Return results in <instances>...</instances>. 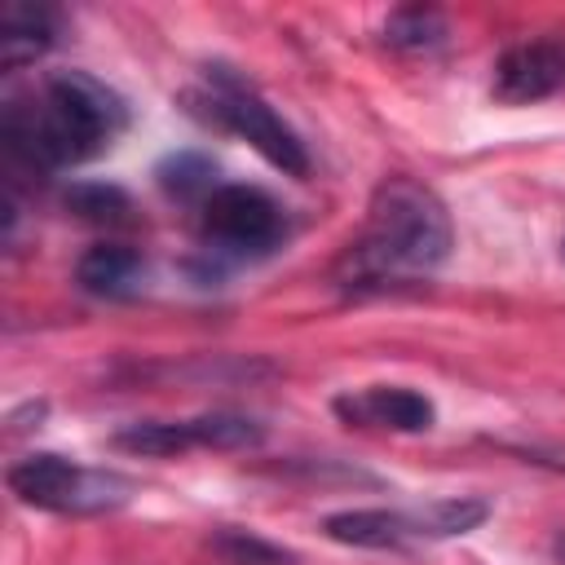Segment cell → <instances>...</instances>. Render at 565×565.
Here are the masks:
<instances>
[{
	"label": "cell",
	"instance_id": "1",
	"mask_svg": "<svg viewBox=\"0 0 565 565\" xmlns=\"http://www.w3.org/2000/svg\"><path fill=\"white\" fill-rule=\"evenodd\" d=\"M450 212L415 177H384L371 194L362 234L331 265V282L349 296L402 287L433 274L450 256Z\"/></svg>",
	"mask_w": 565,
	"mask_h": 565
},
{
	"label": "cell",
	"instance_id": "2",
	"mask_svg": "<svg viewBox=\"0 0 565 565\" xmlns=\"http://www.w3.org/2000/svg\"><path fill=\"white\" fill-rule=\"evenodd\" d=\"M124 119L128 110L115 88H106L88 71H53L35 93L4 102L0 141L13 163L31 172H57L110 146Z\"/></svg>",
	"mask_w": 565,
	"mask_h": 565
},
{
	"label": "cell",
	"instance_id": "3",
	"mask_svg": "<svg viewBox=\"0 0 565 565\" xmlns=\"http://www.w3.org/2000/svg\"><path fill=\"white\" fill-rule=\"evenodd\" d=\"M9 490L44 512H66V516H102L115 512L132 499V477L115 472V468H79L62 455H26L18 463H9L4 472Z\"/></svg>",
	"mask_w": 565,
	"mask_h": 565
},
{
	"label": "cell",
	"instance_id": "4",
	"mask_svg": "<svg viewBox=\"0 0 565 565\" xmlns=\"http://www.w3.org/2000/svg\"><path fill=\"white\" fill-rule=\"evenodd\" d=\"M207 119H216L221 128L238 132L247 146H256L278 172L287 177H305L309 172V154L305 141L274 115V106L230 66H207V93H203Z\"/></svg>",
	"mask_w": 565,
	"mask_h": 565
},
{
	"label": "cell",
	"instance_id": "5",
	"mask_svg": "<svg viewBox=\"0 0 565 565\" xmlns=\"http://www.w3.org/2000/svg\"><path fill=\"white\" fill-rule=\"evenodd\" d=\"M287 230L282 207L260 185H216L203 199V238L221 256H260Z\"/></svg>",
	"mask_w": 565,
	"mask_h": 565
},
{
	"label": "cell",
	"instance_id": "6",
	"mask_svg": "<svg viewBox=\"0 0 565 565\" xmlns=\"http://www.w3.org/2000/svg\"><path fill=\"white\" fill-rule=\"evenodd\" d=\"M565 84V44L561 40H525L512 44L494 62V97L508 106L543 102Z\"/></svg>",
	"mask_w": 565,
	"mask_h": 565
},
{
	"label": "cell",
	"instance_id": "7",
	"mask_svg": "<svg viewBox=\"0 0 565 565\" xmlns=\"http://www.w3.org/2000/svg\"><path fill=\"white\" fill-rule=\"evenodd\" d=\"M335 415L344 424H371V428H393V433H424L433 428V402L415 388L402 384H371L358 393L335 397Z\"/></svg>",
	"mask_w": 565,
	"mask_h": 565
},
{
	"label": "cell",
	"instance_id": "8",
	"mask_svg": "<svg viewBox=\"0 0 565 565\" xmlns=\"http://www.w3.org/2000/svg\"><path fill=\"white\" fill-rule=\"evenodd\" d=\"M322 534L331 543H344V547H406L415 539H424V525H419V512H397V508H349V512H331L322 521Z\"/></svg>",
	"mask_w": 565,
	"mask_h": 565
},
{
	"label": "cell",
	"instance_id": "9",
	"mask_svg": "<svg viewBox=\"0 0 565 565\" xmlns=\"http://www.w3.org/2000/svg\"><path fill=\"white\" fill-rule=\"evenodd\" d=\"M57 40V18L49 4L35 0H9L4 18H0V66L18 71L26 62H35L40 53H49Z\"/></svg>",
	"mask_w": 565,
	"mask_h": 565
},
{
	"label": "cell",
	"instance_id": "10",
	"mask_svg": "<svg viewBox=\"0 0 565 565\" xmlns=\"http://www.w3.org/2000/svg\"><path fill=\"white\" fill-rule=\"evenodd\" d=\"M146 278V260L137 247L128 243H97L79 256L75 265V282L88 291V296H106V300H124L141 287Z\"/></svg>",
	"mask_w": 565,
	"mask_h": 565
},
{
	"label": "cell",
	"instance_id": "11",
	"mask_svg": "<svg viewBox=\"0 0 565 565\" xmlns=\"http://www.w3.org/2000/svg\"><path fill=\"white\" fill-rule=\"evenodd\" d=\"M110 446H119V450H128V455H146V459L199 450L190 419H137V424H124V428L110 437Z\"/></svg>",
	"mask_w": 565,
	"mask_h": 565
},
{
	"label": "cell",
	"instance_id": "12",
	"mask_svg": "<svg viewBox=\"0 0 565 565\" xmlns=\"http://www.w3.org/2000/svg\"><path fill=\"white\" fill-rule=\"evenodd\" d=\"M380 40L388 49H402V53H419V49H437L446 40V18L441 9L433 4H402L384 18V31Z\"/></svg>",
	"mask_w": 565,
	"mask_h": 565
},
{
	"label": "cell",
	"instance_id": "13",
	"mask_svg": "<svg viewBox=\"0 0 565 565\" xmlns=\"http://www.w3.org/2000/svg\"><path fill=\"white\" fill-rule=\"evenodd\" d=\"M194 428V446L199 450H252L265 441V428L247 415H234V411H212V415H194L190 419Z\"/></svg>",
	"mask_w": 565,
	"mask_h": 565
},
{
	"label": "cell",
	"instance_id": "14",
	"mask_svg": "<svg viewBox=\"0 0 565 565\" xmlns=\"http://www.w3.org/2000/svg\"><path fill=\"white\" fill-rule=\"evenodd\" d=\"M415 512H419L424 539H455V534L477 530L490 516V503L472 499V494H455V499H433V503H424Z\"/></svg>",
	"mask_w": 565,
	"mask_h": 565
},
{
	"label": "cell",
	"instance_id": "15",
	"mask_svg": "<svg viewBox=\"0 0 565 565\" xmlns=\"http://www.w3.org/2000/svg\"><path fill=\"white\" fill-rule=\"evenodd\" d=\"M159 185L168 190V194H177V199H194V194H212L216 190V163L207 159V154H199V150H177V154H168L163 163H159Z\"/></svg>",
	"mask_w": 565,
	"mask_h": 565
},
{
	"label": "cell",
	"instance_id": "16",
	"mask_svg": "<svg viewBox=\"0 0 565 565\" xmlns=\"http://www.w3.org/2000/svg\"><path fill=\"white\" fill-rule=\"evenodd\" d=\"M62 203L79 216V221H124L128 216V190H119L115 181H75Z\"/></svg>",
	"mask_w": 565,
	"mask_h": 565
},
{
	"label": "cell",
	"instance_id": "17",
	"mask_svg": "<svg viewBox=\"0 0 565 565\" xmlns=\"http://www.w3.org/2000/svg\"><path fill=\"white\" fill-rule=\"evenodd\" d=\"M216 552L230 556V565H291V552H282L256 534H243V530H221Z\"/></svg>",
	"mask_w": 565,
	"mask_h": 565
},
{
	"label": "cell",
	"instance_id": "18",
	"mask_svg": "<svg viewBox=\"0 0 565 565\" xmlns=\"http://www.w3.org/2000/svg\"><path fill=\"white\" fill-rule=\"evenodd\" d=\"M552 556H556V561H561V565H565V534H561V539H556V543H552Z\"/></svg>",
	"mask_w": 565,
	"mask_h": 565
}]
</instances>
